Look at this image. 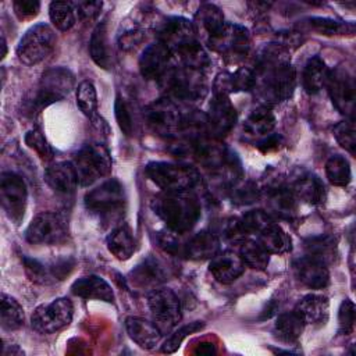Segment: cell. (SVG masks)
Segmentation results:
<instances>
[{
	"label": "cell",
	"instance_id": "cell-36",
	"mask_svg": "<svg viewBox=\"0 0 356 356\" xmlns=\"http://www.w3.org/2000/svg\"><path fill=\"white\" fill-rule=\"evenodd\" d=\"M196 22L206 32L207 40L217 36L227 24L222 11L211 3H204L199 7L196 13Z\"/></svg>",
	"mask_w": 356,
	"mask_h": 356
},
{
	"label": "cell",
	"instance_id": "cell-37",
	"mask_svg": "<svg viewBox=\"0 0 356 356\" xmlns=\"http://www.w3.org/2000/svg\"><path fill=\"white\" fill-rule=\"evenodd\" d=\"M305 328V321L295 312H285L277 317L274 324L275 335L284 342H295L302 335Z\"/></svg>",
	"mask_w": 356,
	"mask_h": 356
},
{
	"label": "cell",
	"instance_id": "cell-58",
	"mask_svg": "<svg viewBox=\"0 0 356 356\" xmlns=\"http://www.w3.org/2000/svg\"><path fill=\"white\" fill-rule=\"evenodd\" d=\"M21 355H24V352L22 349H19L18 345H14V343L3 345V356H21Z\"/></svg>",
	"mask_w": 356,
	"mask_h": 356
},
{
	"label": "cell",
	"instance_id": "cell-4",
	"mask_svg": "<svg viewBox=\"0 0 356 356\" xmlns=\"http://www.w3.org/2000/svg\"><path fill=\"white\" fill-rule=\"evenodd\" d=\"M147 177L164 192H185L200 182L195 167L168 161H152L145 168Z\"/></svg>",
	"mask_w": 356,
	"mask_h": 356
},
{
	"label": "cell",
	"instance_id": "cell-8",
	"mask_svg": "<svg viewBox=\"0 0 356 356\" xmlns=\"http://www.w3.org/2000/svg\"><path fill=\"white\" fill-rule=\"evenodd\" d=\"M143 118L150 131L163 138L175 136L184 124L178 106L170 97H161L147 104L143 110Z\"/></svg>",
	"mask_w": 356,
	"mask_h": 356
},
{
	"label": "cell",
	"instance_id": "cell-53",
	"mask_svg": "<svg viewBox=\"0 0 356 356\" xmlns=\"http://www.w3.org/2000/svg\"><path fill=\"white\" fill-rule=\"evenodd\" d=\"M231 197L234 199V202L241 203V204L252 203L259 197L257 188L254 185H252L250 182H245V184L236 182L231 188Z\"/></svg>",
	"mask_w": 356,
	"mask_h": 356
},
{
	"label": "cell",
	"instance_id": "cell-44",
	"mask_svg": "<svg viewBox=\"0 0 356 356\" xmlns=\"http://www.w3.org/2000/svg\"><path fill=\"white\" fill-rule=\"evenodd\" d=\"M241 222L246 235H259L266 227L274 222V218L264 210H250L241 218Z\"/></svg>",
	"mask_w": 356,
	"mask_h": 356
},
{
	"label": "cell",
	"instance_id": "cell-45",
	"mask_svg": "<svg viewBox=\"0 0 356 356\" xmlns=\"http://www.w3.org/2000/svg\"><path fill=\"white\" fill-rule=\"evenodd\" d=\"M332 134L334 138L337 139V142L345 149L348 150L350 154H355V149H356V134H355V124L353 120H343L341 122H338L334 128H332Z\"/></svg>",
	"mask_w": 356,
	"mask_h": 356
},
{
	"label": "cell",
	"instance_id": "cell-1",
	"mask_svg": "<svg viewBox=\"0 0 356 356\" xmlns=\"http://www.w3.org/2000/svg\"><path fill=\"white\" fill-rule=\"evenodd\" d=\"M253 93L261 106L270 107L288 100L296 86V72L289 49L274 42L266 44L253 67Z\"/></svg>",
	"mask_w": 356,
	"mask_h": 356
},
{
	"label": "cell",
	"instance_id": "cell-20",
	"mask_svg": "<svg viewBox=\"0 0 356 356\" xmlns=\"http://www.w3.org/2000/svg\"><path fill=\"white\" fill-rule=\"evenodd\" d=\"M171 51L161 42L157 40L149 44L139 58V71L142 76L146 79L160 81L167 70L171 67Z\"/></svg>",
	"mask_w": 356,
	"mask_h": 356
},
{
	"label": "cell",
	"instance_id": "cell-46",
	"mask_svg": "<svg viewBox=\"0 0 356 356\" xmlns=\"http://www.w3.org/2000/svg\"><path fill=\"white\" fill-rule=\"evenodd\" d=\"M203 327H204V323H203V321H193V323H189V324H186V325H182L181 328H178L175 332H172V334L165 339V342H164L163 346H161V352H163V353H172V352H175V350L179 348V345L182 343V341H184L188 335L200 331Z\"/></svg>",
	"mask_w": 356,
	"mask_h": 356
},
{
	"label": "cell",
	"instance_id": "cell-12",
	"mask_svg": "<svg viewBox=\"0 0 356 356\" xmlns=\"http://www.w3.org/2000/svg\"><path fill=\"white\" fill-rule=\"evenodd\" d=\"M147 306L153 323L161 332L171 331L182 317V307L178 296L168 288L152 289L147 295Z\"/></svg>",
	"mask_w": 356,
	"mask_h": 356
},
{
	"label": "cell",
	"instance_id": "cell-14",
	"mask_svg": "<svg viewBox=\"0 0 356 356\" xmlns=\"http://www.w3.org/2000/svg\"><path fill=\"white\" fill-rule=\"evenodd\" d=\"M157 40L161 42L171 54H179L199 42L195 24L184 17L165 18L157 28Z\"/></svg>",
	"mask_w": 356,
	"mask_h": 356
},
{
	"label": "cell",
	"instance_id": "cell-30",
	"mask_svg": "<svg viewBox=\"0 0 356 356\" xmlns=\"http://www.w3.org/2000/svg\"><path fill=\"white\" fill-rule=\"evenodd\" d=\"M267 206L273 214L285 220H291L296 216L298 199L292 193L291 188L278 186L268 192Z\"/></svg>",
	"mask_w": 356,
	"mask_h": 356
},
{
	"label": "cell",
	"instance_id": "cell-27",
	"mask_svg": "<svg viewBox=\"0 0 356 356\" xmlns=\"http://www.w3.org/2000/svg\"><path fill=\"white\" fill-rule=\"evenodd\" d=\"M305 321V324H324L328 318V298L320 293H307L298 300L293 309Z\"/></svg>",
	"mask_w": 356,
	"mask_h": 356
},
{
	"label": "cell",
	"instance_id": "cell-2",
	"mask_svg": "<svg viewBox=\"0 0 356 356\" xmlns=\"http://www.w3.org/2000/svg\"><path fill=\"white\" fill-rule=\"evenodd\" d=\"M152 209L175 234L189 232L202 214L200 202L189 191L163 192L152 200Z\"/></svg>",
	"mask_w": 356,
	"mask_h": 356
},
{
	"label": "cell",
	"instance_id": "cell-21",
	"mask_svg": "<svg viewBox=\"0 0 356 356\" xmlns=\"http://www.w3.org/2000/svg\"><path fill=\"white\" fill-rule=\"evenodd\" d=\"M296 278L312 289H323L330 284V271L327 264L313 256H305L293 263Z\"/></svg>",
	"mask_w": 356,
	"mask_h": 356
},
{
	"label": "cell",
	"instance_id": "cell-60",
	"mask_svg": "<svg viewBox=\"0 0 356 356\" xmlns=\"http://www.w3.org/2000/svg\"><path fill=\"white\" fill-rule=\"evenodd\" d=\"M1 46H3V56H1V58H4V57H6V54H7V43H6L4 36L1 38Z\"/></svg>",
	"mask_w": 356,
	"mask_h": 356
},
{
	"label": "cell",
	"instance_id": "cell-43",
	"mask_svg": "<svg viewBox=\"0 0 356 356\" xmlns=\"http://www.w3.org/2000/svg\"><path fill=\"white\" fill-rule=\"evenodd\" d=\"M76 104L79 110L89 118L97 117V95L96 88L90 81H82L76 88Z\"/></svg>",
	"mask_w": 356,
	"mask_h": 356
},
{
	"label": "cell",
	"instance_id": "cell-34",
	"mask_svg": "<svg viewBox=\"0 0 356 356\" xmlns=\"http://www.w3.org/2000/svg\"><path fill=\"white\" fill-rule=\"evenodd\" d=\"M328 74H330V71L321 57H318V56L310 57L307 60V63L305 64L303 74H302L303 89L309 95H314V93L320 92L323 89V86H325Z\"/></svg>",
	"mask_w": 356,
	"mask_h": 356
},
{
	"label": "cell",
	"instance_id": "cell-49",
	"mask_svg": "<svg viewBox=\"0 0 356 356\" xmlns=\"http://www.w3.org/2000/svg\"><path fill=\"white\" fill-rule=\"evenodd\" d=\"M25 143L33 149L40 159L43 160H51L54 156V152L51 149V146L49 145L47 139L44 138V135L38 129V128H32L25 134Z\"/></svg>",
	"mask_w": 356,
	"mask_h": 356
},
{
	"label": "cell",
	"instance_id": "cell-52",
	"mask_svg": "<svg viewBox=\"0 0 356 356\" xmlns=\"http://www.w3.org/2000/svg\"><path fill=\"white\" fill-rule=\"evenodd\" d=\"M145 31L138 26H132L124 32L120 33L118 36V46L121 50H132L138 47L143 40H145Z\"/></svg>",
	"mask_w": 356,
	"mask_h": 356
},
{
	"label": "cell",
	"instance_id": "cell-22",
	"mask_svg": "<svg viewBox=\"0 0 356 356\" xmlns=\"http://www.w3.org/2000/svg\"><path fill=\"white\" fill-rule=\"evenodd\" d=\"M44 182L60 195H72L79 184L72 161H58L44 171Z\"/></svg>",
	"mask_w": 356,
	"mask_h": 356
},
{
	"label": "cell",
	"instance_id": "cell-59",
	"mask_svg": "<svg viewBox=\"0 0 356 356\" xmlns=\"http://www.w3.org/2000/svg\"><path fill=\"white\" fill-rule=\"evenodd\" d=\"M214 352H216V346L209 342H202L196 349V353H200V355H211Z\"/></svg>",
	"mask_w": 356,
	"mask_h": 356
},
{
	"label": "cell",
	"instance_id": "cell-24",
	"mask_svg": "<svg viewBox=\"0 0 356 356\" xmlns=\"http://www.w3.org/2000/svg\"><path fill=\"white\" fill-rule=\"evenodd\" d=\"M218 252H220V239L214 232L209 229L196 232L182 246V254L192 260H207L214 257Z\"/></svg>",
	"mask_w": 356,
	"mask_h": 356
},
{
	"label": "cell",
	"instance_id": "cell-51",
	"mask_svg": "<svg viewBox=\"0 0 356 356\" xmlns=\"http://www.w3.org/2000/svg\"><path fill=\"white\" fill-rule=\"evenodd\" d=\"M24 268H25L26 275L35 282L47 284L53 280V277L50 274V268L47 266H44L43 263H40L39 260L24 257Z\"/></svg>",
	"mask_w": 356,
	"mask_h": 356
},
{
	"label": "cell",
	"instance_id": "cell-47",
	"mask_svg": "<svg viewBox=\"0 0 356 356\" xmlns=\"http://www.w3.org/2000/svg\"><path fill=\"white\" fill-rule=\"evenodd\" d=\"M306 248L309 249V256L323 260L325 264L335 256V241L330 236H320L312 239Z\"/></svg>",
	"mask_w": 356,
	"mask_h": 356
},
{
	"label": "cell",
	"instance_id": "cell-31",
	"mask_svg": "<svg viewBox=\"0 0 356 356\" xmlns=\"http://www.w3.org/2000/svg\"><path fill=\"white\" fill-rule=\"evenodd\" d=\"M89 53L92 60L102 68L108 70L113 64L111 51L108 46V33H107V22L100 21L90 36L89 40Z\"/></svg>",
	"mask_w": 356,
	"mask_h": 356
},
{
	"label": "cell",
	"instance_id": "cell-48",
	"mask_svg": "<svg viewBox=\"0 0 356 356\" xmlns=\"http://www.w3.org/2000/svg\"><path fill=\"white\" fill-rule=\"evenodd\" d=\"M114 111H115V120L118 122L120 129L125 136H131L134 134V117H132L131 106L120 95L115 97Z\"/></svg>",
	"mask_w": 356,
	"mask_h": 356
},
{
	"label": "cell",
	"instance_id": "cell-26",
	"mask_svg": "<svg viewBox=\"0 0 356 356\" xmlns=\"http://www.w3.org/2000/svg\"><path fill=\"white\" fill-rule=\"evenodd\" d=\"M125 330L129 338L143 349L154 348L163 334L154 323L136 316H129L125 318Z\"/></svg>",
	"mask_w": 356,
	"mask_h": 356
},
{
	"label": "cell",
	"instance_id": "cell-19",
	"mask_svg": "<svg viewBox=\"0 0 356 356\" xmlns=\"http://www.w3.org/2000/svg\"><path fill=\"white\" fill-rule=\"evenodd\" d=\"M168 277L165 264L154 257L149 256L143 259L131 273L128 280L135 288L139 289H156L157 285L163 284Z\"/></svg>",
	"mask_w": 356,
	"mask_h": 356
},
{
	"label": "cell",
	"instance_id": "cell-15",
	"mask_svg": "<svg viewBox=\"0 0 356 356\" xmlns=\"http://www.w3.org/2000/svg\"><path fill=\"white\" fill-rule=\"evenodd\" d=\"M0 199L1 207L14 224H19L26 209V185L24 179L11 171L1 172L0 177Z\"/></svg>",
	"mask_w": 356,
	"mask_h": 356
},
{
	"label": "cell",
	"instance_id": "cell-54",
	"mask_svg": "<svg viewBox=\"0 0 356 356\" xmlns=\"http://www.w3.org/2000/svg\"><path fill=\"white\" fill-rule=\"evenodd\" d=\"M13 8L19 19H31L38 15L40 3L38 0H14Z\"/></svg>",
	"mask_w": 356,
	"mask_h": 356
},
{
	"label": "cell",
	"instance_id": "cell-7",
	"mask_svg": "<svg viewBox=\"0 0 356 356\" xmlns=\"http://www.w3.org/2000/svg\"><path fill=\"white\" fill-rule=\"evenodd\" d=\"M75 85L74 74L65 67H53L43 72L38 90L32 99V110L40 111L51 103L63 100Z\"/></svg>",
	"mask_w": 356,
	"mask_h": 356
},
{
	"label": "cell",
	"instance_id": "cell-41",
	"mask_svg": "<svg viewBox=\"0 0 356 356\" xmlns=\"http://www.w3.org/2000/svg\"><path fill=\"white\" fill-rule=\"evenodd\" d=\"M325 175L330 184L335 186H346L352 179L349 161L339 154L331 156L325 163Z\"/></svg>",
	"mask_w": 356,
	"mask_h": 356
},
{
	"label": "cell",
	"instance_id": "cell-29",
	"mask_svg": "<svg viewBox=\"0 0 356 356\" xmlns=\"http://www.w3.org/2000/svg\"><path fill=\"white\" fill-rule=\"evenodd\" d=\"M292 193L298 200L307 204H321L325 200L327 191L323 181L314 174H305L299 177L291 186Z\"/></svg>",
	"mask_w": 356,
	"mask_h": 356
},
{
	"label": "cell",
	"instance_id": "cell-38",
	"mask_svg": "<svg viewBox=\"0 0 356 356\" xmlns=\"http://www.w3.org/2000/svg\"><path fill=\"white\" fill-rule=\"evenodd\" d=\"M25 320L24 309L17 299L7 293L0 296V323L6 331H14L22 327Z\"/></svg>",
	"mask_w": 356,
	"mask_h": 356
},
{
	"label": "cell",
	"instance_id": "cell-10",
	"mask_svg": "<svg viewBox=\"0 0 356 356\" xmlns=\"http://www.w3.org/2000/svg\"><path fill=\"white\" fill-rule=\"evenodd\" d=\"M67 236L68 218L56 211L39 213L25 229V239L32 245H58Z\"/></svg>",
	"mask_w": 356,
	"mask_h": 356
},
{
	"label": "cell",
	"instance_id": "cell-50",
	"mask_svg": "<svg viewBox=\"0 0 356 356\" xmlns=\"http://www.w3.org/2000/svg\"><path fill=\"white\" fill-rule=\"evenodd\" d=\"M355 303L350 299H343L338 310L339 334L349 335L355 328Z\"/></svg>",
	"mask_w": 356,
	"mask_h": 356
},
{
	"label": "cell",
	"instance_id": "cell-11",
	"mask_svg": "<svg viewBox=\"0 0 356 356\" xmlns=\"http://www.w3.org/2000/svg\"><path fill=\"white\" fill-rule=\"evenodd\" d=\"M210 49L217 51L227 63L236 64L242 61L250 50L249 31L238 24H225L222 31L207 40Z\"/></svg>",
	"mask_w": 356,
	"mask_h": 356
},
{
	"label": "cell",
	"instance_id": "cell-9",
	"mask_svg": "<svg viewBox=\"0 0 356 356\" xmlns=\"http://www.w3.org/2000/svg\"><path fill=\"white\" fill-rule=\"evenodd\" d=\"M56 46V33L47 24L31 26L17 44L18 60L26 65H35L43 61Z\"/></svg>",
	"mask_w": 356,
	"mask_h": 356
},
{
	"label": "cell",
	"instance_id": "cell-6",
	"mask_svg": "<svg viewBox=\"0 0 356 356\" xmlns=\"http://www.w3.org/2000/svg\"><path fill=\"white\" fill-rule=\"evenodd\" d=\"M79 185L89 186L99 178L108 175L111 171V156L108 149L102 143H86L74 156Z\"/></svg>",
	"mask_w": 356,
	"mask_h": 356
},
{
	"label": "cell",
	"instance_id": "cell-28",
	"mask_svg": "<svg viewBox=\"0 0 356 356\" xmlns=\"http://www.w3.org/2000/svg\"><path fill=\"white\" fill-rule=\"evenodd\" d=\"M71 292L82 299L103 300L107 303L114 302V293L111 286L97 275H85L78 278L71 285Z\"/></svg>",
	"mask_w": 356,
	"mask_h": 356
},
{
	"label": "cell",
	"instance_id": "cell-16",
	"mask_svg": "<svg viewBox=\"0 0 356 356\" xmlns=\"http://www.w3.org/2000/svg\"><path fill=\"white\" fill-rule=\"evenodd\" d=\"M325 86L335 108L352 118L355 111V81L352 74L343 67H337L330 71Z\"/></svg>",
	"mask_w": 356,
	"mask_h": 356
},
{
	"label": "cell",
	"instance_id": "cell-23",
	"mask_svg": "<svg viewBox=\"0 0 356 356\" xmlns=\"http://www.w3.org/2000/svg\"><path fill=\"white\" fill-rule=\"evenodd\" d=\"M209 270L218 282L229 284L242 275L245 264L239 254L231 250H224L211 257Z\"/></svg>",
	"mask_w": 356,
	"mask_h": 356
},
{
	"label": "cell",
	"instance_id": "cell-56",
	"mask_svg": "<svg viewBox=\"0 0 356 356\" xmlns=\"http://www.w3.org/2000/svg\"><path fill=\"white\" fill-rule=\"evenodd\" d=\"M74 4H75L78 17L83 21L95 19L103 7L102 1H76Z\"/></svg>",
	"mask_w": 356,
	"mask_h": 356
},
{
	"label": "cell",
	"instance_id": "cell-5",
	"mask_svg": "<svg viewBox=\"0 0 356 356\" xmlns=\"http://www.w3.org/2000/svg\"><path fill=\"white\" fill-rule=\"evenodd\" d=\"M86 210L102 221L118 220L125 209V193L117 179H108L85 195Z\"/></svg>",
	"mask_w": 356,
	"mask_h": 356
},
{
	"label": "cell",
	"instance_id": "cell-18",
	"mask_svg": "<svg viewBox=\"0 0 356 356\" xmlns=\"http://www.w3.org/2000/svg\"><path fill=\"white\" fill-rule=\"evenodd\" d=\"M192 153L197 163L206 168H222L232 163V157L227 147L217 139L206 135L192 140Z\"/></svg>",
	"mask_w": 356,
	"mask_h": 356
},
{
	"label": "cell",
	"instance_id": "cell-13",
	"mask_svg": "<svg viewBox=\"0 0 356 356\" xmlns=\"http://www.w3.org/2000/svg\"><path fill=\"white\" fill-rule=\"evenodd\" d=\"M72 302L68 298H58L38 306L32 313L31 325L39 334H53L67 327L72 320Z\"/></svg>",
	"mask_w": 356,
	"mask_h": 356
},
{
	"label": "cell",
	"instance_id": "cell-32",
	"mask_svg": "<svg viewBox=\"0 0 356 356\" xmlns=\"http://www.w3.org/2000/svg\"><path fill=\"white\" fill-rule=\"evenodd\" d=\"M257 242L271 254H284L292 250V239L286 231L275 221L266 227L259 235Z\"/></svg>",
	"mask_w": 356,
	"mask_h": 356
},
{
	"label": "cell",
	"instance_id": "cell-39",
	"mask_svg": "<svg viewBox=\"0 0 356 356\" xmlns=\"http://www.w3.org/2000/svg\"><path fill=\"white\" fill-rule=\"evenodd\" d=\"M239 256L245 266L253 270H266L270 263V253L257 242L245 239L241 243Z\"/></svg>",
	"mask_w": 356,
	"mask_h": 356
},
{
	"label": "cell",
	"instance_id": "cell-33",
	"mask_svg": "<svg viewBox=\"0 0 356 356\" xmlns=\"http://www.w3.org/2000/svg\"><path fill=\"white\" fill-rule=\"evenodd\" d=\"M275 127V117L270 107L260 106L248 115L243 122V131L252 138H266L273 134Z\"/></svg>",
	"mask_w": 356,
	"mask_h": 356
},
{
	"label": "cell",
	"instance_id": "cell-25",
	"mask_svg": "<svg viewBox=\"0 0 356 356\" xmlns=\"http://www.w3.org/2000/svg\"><path fill=\"white\" fill-rule=\"evenodd\" d=\"M253 68L241 67L235 72H220L213 83V93L227 95L243 90H252L253 88Z\"/></svg>",
	"mask_w": 356,
	"mask_h": 356
},
{
	"label": "cell",
	"instance_id": "cell-17",
	"mask_svg": "<svg viewBox=\"0 0 356 356\" xmlns=\"http://www.w3.org/2000/svg\"><path fill=\"white\" fill-rule=\"evenodd\" d=\"M238 114L229 100V96L213 93V99L209 103V110L206 114L207 128L214 138L220 139L225 136L236 124Z\"/></svg>",
	"mask_w": 356,
	"mask_h": 356
},
{
	"label": "cell",
	"instance_id": "cell-57",
	"mask_svg": "<svg viewBox=\"0 0 356 356\" xmlns=\"http://www.w3.org/2000/svg\"><path fill=\"white\" fill-rule=\"evenodd\" d=\"M281 145V136L280 135H273L270 134L268 136L263 138L259 143H257V147L261 150V152H271V150H277Z\"/></svg>",
	"mask_w": 356,
	"mask_h": 356
},
{
	"label": "cell",
	"instance_id": "cell-42",
	"mask_svg": "<svg viewBox=\"0 0 356 356\" xmlns=\"http://www.w3.org/2000/svg\"><path fill=\"white\" fill-rule=\"evenodd\" d=\"M307 25L321 35H353L355 25L352 22L337 21L325 17H312L307 19Z\"/></svg>",
	"mask_w": 356,
	"mask_h": 356
},
{
	"label": "cell",
	"instance_id": "cell-35",
	"mask_svg": "<svg viewBox=\"0 0 356 356\" xmlns=\"http://www.w3.org/2000/svg\"><path fill=\"white\" fill-rule=\"evenodd\" d=\"M107 249L118 260H128L135 252V239L127 225L115 227L107 236Z\"/></svg>",
	"mask_w": 356,
	"mask_h": 356
},
{
	"label": "cell",
	"instance_id": "cell-55",
	"mask_svg": "<svg viewBox=\"0 0 356 356\" xmlns=\"http://www.w3.org/2000/svg\"><path fill=\"white\" fill-rule=\"evenodd\" d=\"M222 232H224V236L231 242H241L242 243L248 236L243 227H242L241 218L227 220L224 227H222Z\"/></svg>",
	"mask_w": 356,
	"mask_h": 356
},
{
	"label": "cell",
	"instance_id": "cell-40",
	"mask_svg": "<svg viewBox=\"0 0 356 356\" xmlns=\"http://www.w3.org/2000/svg\"><path fill=\"white\" fill-rule=\"evenodd\" d=\"M49 15L53 25L65 32L71 29L76 21V8L75 4L71 1H53L49 6Z\"/></svg>",
	"mask_w": 356,
	"mask_h": 356
},
{
	"label": "cell",
	"instance_id": "cell-3",
	"mask_svg": "<svg viewBox=\"0 0 356 356\" xmlns=\"http://www.w3.org/2000/svg\"><path fill=\"white\" fill-rule=\"evenodd\" d=\"M160 85L167 95H170V97L184 102L202 100L207 93L204 71L184 65L170 67L161 76Z\"/></svg>",
	"mask_w": 356,
	"mask_h": 356
}]
</instances>
